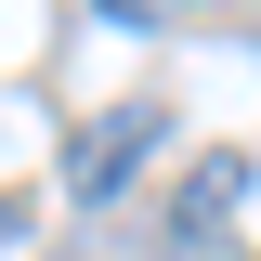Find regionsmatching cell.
I'll return each instance as SVG.
<instances>
[{
  "instance_id": "cell-1",
  "label": "cell",
  "mask_w": 261,
  "mask_h": 261,
  "mask_svg": "<svg viewBox=\"0 0 261 261\" xmlns=\"http://www.w3.org/2000/svg\"><path fill=\"white\" fill-rule=\"evenodd\" d=\"M157 144H170V105H105V118H92V144L65 157V196H79V209H118V183L157 157Z\"/></svg>"
},
{
  "instance_id": "cell-2",
  "label": "cell",
  "mask_w": 261,
  "mask_h": 261,
  "mask_svg": "<svg viewBox=\"0 0 261 261\" xmlns=\"http://www.w3.org/2000/svg\"><path fill=\"white\" fill-rule=\"evenodd\" d=\"M235 196H248V157H235V144H209V157L183 170V209H170V248H209V235L235 222Z\"/></svg>"
},
{
  "instance_id": "cell-3",
  "label": "cell",
  "mask_w": 261,
  "mask_h": 261,
  "mask_svg": "<svg viewBox=\"0 0 261 261\" xmlns=\"http://www.w3.org/2000/svg\"><path fill=\"white\" fill-rule=\"evenodd\" d=\"M183 0H105V27H170Z\"/></svg>"
}]
</instances>
